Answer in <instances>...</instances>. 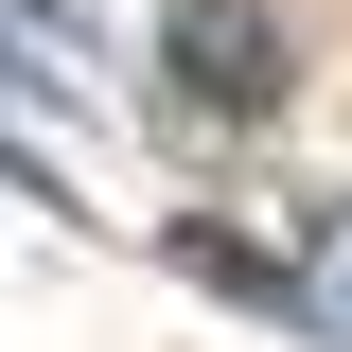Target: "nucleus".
<instances>
[{"label": "nucleus", "instance_id": "1", "mask_svg": "<svg viewBox=\"0 0 352 352\" xmlns=\"http://www.w3.org/2000/svg\"><path fill=\"white\" fill-rule=\"evenodd\" d=\"M159 71L212 106V124H282V88H300V36L264 18V0H176L159 18Z\"/></svg>", "mask_w": 352, "mask_h": 352}, {"label": "nucleus", "instance_id": "2", "mask_svg": "<svg viewBox=\"0 0 352 352\" xmlns=\"http://www.w3.org/2000/svg\"><path fill=\"white\" fill-rule=\"evenodd\" d=\"M300 317H317V335H352V212L317 229V264H300Z\"/></svg>", "mask_w": 352, "mask_h": 352}]
</instances>
